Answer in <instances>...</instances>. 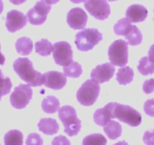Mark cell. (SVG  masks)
<instances>
[{
	"label": "cell",
	"instance_id": "ab89813d",
	"mask_svg": "<svg viewBox=\"0 0 154 145\" xmlns=\"http://www.w3.org/2000/svg\"><path fill=\"white\" fill-rule=\"evenodd\" d=\"M3 9H4L3 2H2V0H0V14H2V12L3 11Z\"/></svg>",
	"mask_w": 154,
	"mask_h": 145
},
{
	"label": "cell",
	"instance_id": "3957f363",
	"mask_svg": "<svg viewBox=\"0 0 154 145\" xmlns=\"http://www.w3.org/2000/svg\"><path fill=\"white\" fill-rule=\"evenodd\" d=\"M103 39V35L97 29H84L75 35V44L79 51H87L91 50Z\"/></svg>",
	"mask_w": 154,
	"mask_h": 145
},
{
	"label": "cell",
	"instance_id": "ffe728a7",
	"mask_svg": "<svg viewBox=\"0 0 154 145\" xmlns=\"http://www.w3.org/2000/svg\"><path fill=\"white\" fill-rule=\"evenodd\" d=\"M42 108L45 113H54L60 108V102L56 97L49 95L42 100Z\"/></svg>",
	"mask_w": 154,
	"mask_h": 145
},
{
	"label": "cell",
	"instance_id": "7bdbcfd3",
	"mask_svg": "<svg viewBox=\"0 0 154 145\" xmlns=\"http://www.w3.org/2000/svg\"><path fill=\"white\" fill-rule=\"evenodd\" d=\"M43 1H44V0H43Z\"/></svg>",
	"mask_w": 154,
	"mask_h": 145
},
{
	"label": "cell",
	"instance_id": "f1b7e54d",
	"mask_svg": "<svg viewBox=\"0 0 154 145\" xmlns=\"http://www.w3.org/2000/svg\"><path fill=\"white\" fill-rule=\"evenodd\" d=\"M0 87L3 88L6 94L11 91V87H12V83H11L10 78L4 77L1 69H0Z\"/></svg>",
	"mask_w": 154,
	"mask_h": 145
},
{
	"label": "cell",
	"instance_id": "9c48e42d",
	"mask_svg": "<svg viewBox=\"0 0 154 145\" xmlns=\"http://www.w3.org/2000/svg\"><path fill=\"white\" fill-rule=\"evenodd\" d=\"M51 9V5L46 3L43 0H41L35 3L33 8L28 11L26 17L31 24L41 25L45 23L47 15Z\"/></svg>",
	"mask_w": 154,
	"mask_h": 145
},
{
	"label": "cell",
	"instance_id": "e575fe53",
	"mask_svg": "<svg viewBox=\"0 0 154 145\" xmlns=\"http://www.w3.org/2000/svg\"><path fill=\"white\" fill-rule=\"evenodd\" d=\"M148 58L151 62L154 63V44L151 45L149 51H148Z\"/></svg>",
	"mask_w": 154,
	"mask_h": 145
},
{
	"label": "cell",
	"instance_id": "6da1fadb",
	"mask_svg": "<svg viewBox=\"0 0 154 145\" xmlns=\"http://www.w3.org/2000/svg\"><path fill=\"white\" fill-rule=\"evenodd\" d=\"M14 71L20 79L30 86H41L44 85V75L33 69L32 61L26 57H19L13 64Z\"/></svg>",
	"mask_w": 154,
	"mask_h": 145
},
{
	"label": "cell",
	"instance_id": "ac0fdd59",
	"mask_svg": "<svg viewBox=\"0 0 154 145\" xmlns=\"http://www.w3.org/2000/svg\"><path fill=\"white\" fill-rule=\"evenodd\" d=\"M15 48L17 53L20 55H28L32 52L33 43L30 38L21 37L16 42Z\"/></svg>",
	"mask_w": 154,
	"mask_h": 145
},
{
	"label": "cell",
	"instance_id": "e0dca14e",
	"mask_svg": "<svg viewBox=\"0 0 154 145\" xmlns=\"http://www.w3.org/2000/svg\"><path fill=\"white\" fill-rule=\"evenodd\" d=\"M39 131L48 135L56 134L59 130V125L57 121L51 118H42L38 123Z\"/></svg>",
	"mask_w": 154,
	"mask_h": 145
},
{
	"label": "cell",
	"instance_id": "484cf974",
	"mask_svg": "<svg viewBox=\"0 0 154 145\" xmlns=\"http://www.w3.org/2000/svg\"><path fill=\"white\" fill-rule=\"evenodd\" d=\"M63 73L66 76L79 78L82 73V66L77 62H72L69 65L63 66Z\"/></svg>",
	"mask_w": 154,
	"mask_h": 145
},
{
	"label": "cell",
	"instance_id": "4316f807",
	"mask_svg": "<svg viewBox=\"0 0 154 145\" xmlns=\"http://www.w3.org/2000/svg\"><path fill=\"white\" fill-rule=\"evenodd\" d=\"M132 26L131 21L128 18H122L119 20L117 23H116L113 27L114 32L118 35H124L125 36L130 29Z\"/></svg>",
	"mask_w": 154,
	"mask_h": 145
},
{
	"label": "cell",
	"instance_id": "b9f144b4",
	"mask_svg": "<svg viewBox=\"0 0 154 145\" xmlns=\"http://www.w3.org/2000/svg\"><path fill=\"white\" fill-rule=\"evenodd\" d=\"M109 2H113V1H116V0H107Z\"/></svg>",
	"mask_w": 154,
	"mask_h": 145
},
{
	"label": "cell",
	"instance_id": "60d3db41",
	"mask_svg": "<svg viewBox=\"0 0 154 145\" xmlns=\"http://www.w3.org/2000/svg\"><path fill=\"white\" fill-rule=\"evenodd\" d=\"M70 1L72 2V3L79 4V3H82V2H85V0H70Z\"/></svg>",
	"mask_w": 154,
	"mask_h": 145
},
{
	"label": "cell",
	"instance_id": "2e32d148",
	"mask_svg": "<svg viewBox=\"0 0 154 145\" xmlns=\"http://www.w3.org/2000/svg\"><path fill=\"white\" fill-rule=\"evenodd\" d=\"M147 10L141 5H131L126 10V17L132 23L142 22L147 17Z\"/></svg>",
	"mask_w": 154,
	"mask_h": 145
},
{
	"label": "cell",
	"instance_id": "d6986e66",
	"mask_svg": "<svg viewBox=\"0 0 154 145\" xmlns=\"http://www.w3.org/2000/svg\"><path fill=\"white\" fill-rule=\"evenodd\" d=\"M103 131L111 140H116L122 134V126L119 122L116 121H110L109 123L103 126Z\"/></svg>",
	"mask_w": 154,
	"mask_h": 145
},
{
	"label": "cell",
	"instance_id": "8992f818",
	"mask_svg": "<svg viewBox=\"0 0 154 145\" xmlns=\"http://www.w3.org/2000/svg\"><path fill=\"white\" fill-rule=\"evenodd\" d=\"M128 42L122 39L112 42L108 49V56L111 63L115 66H125L128 63Z\"/></svg>",
	"mask_w": 154,
	"mask_h": 145
},
{
	"label": "cell",
	"instance_id": "4fadbf2b",
	"mask_svg": "<svg viewBox=\"0 0 154 145\" xmlns=\"http://www.w3.org/2000/svg\"><path fill=\"white\" fill-rule=\"evenodd\" d=\"M115 67L109 63L98 65L91 71V77L99 83H103L109 81L113 76Z\"/></svg>",
	"mask_w": 154,
	"mask_h": 145
},
{
	"label": "cell",
	"instance_id": "7402d4cb",
	"mask_svg": "<svg viewBox=\"0 0 154 145\" xmlns=\"http://www.w3.org/2000/svg\"><path fill=\"white\" fill-rule=\"evenodd\" d=\"M23 133L18 130H11L5 134L4 142L6 145L23 144Z\"/></svg>",
	"mask_w": 154,
	"mask_h": 145
},
{
	"label": "cell",
	"instance_id": "d4e9b609",
	"mask_svg": "<svg viewBox=\"0 0 154 145\" xmlns=\"http://www.w3.org/2000/svg\"><path fill=\"white\" fill-rule=\"evenodd\" d=\"M137 69L140 74L147 76L154 73V63L149 60L148 57H143L139 61Z\"/></svg>",
	"mask_w": 154,
	"mask_h": 145
},
{
	"label": "cell",
	"instance_id": "9a60e30c",
	"mask_svg": "<svg viewBox=\"0 0 154 145\" xmlns=\"http://www.w3.org/2000/svg\"><path fill=\"white\" fill-rule=\"evenodd\" d=\"M115 102H110L104 107L98 109L94 113V121L97 125L104 126L109 123L111 119H114L113 110L115 107Z\"/></svg>",
	"mask_w": 154,
	"mask_h": 145
},
{
	"label": "cell",
	"instance_id": "d6a6232c",
	"mask_svg": "<svg viewBox=\"0 0 154 145\" xmlns=\"http://www.w3.org/2000/svg\"><path fill=\"white\" fill-rule=\"evenodd\" d=\"M143 140L147 145H154V130L146 131L143 134Z\"/></svg>",
	"mask_w": 154,
	"mask_h": 145
},
{
	"label": "cell",
	"instance_id": "f546056e",
	"mask_svg": "<svg viewBox=\"0 0 154 145\" xmlns=\"http://www.w3.org/2000/svg\"><path fill=\"white\" fill-rule=\"evenodd\" d=\"M26 143L27 145H30V144L42 145V143H43V140H42V137H41L39 134H36V133H32V134L28 135Z\"/></svg>",
	"mask_w": 154,
	"mask_h": 145
},
{
	"label": "cell",
	"instance_id": "277c9868",
	"mask_svg": "<svg viewBox=\"0 0 154 145\" xmlns=\"http://www.w3.org/2000/svg\"><path fill=\"white\" fill-rule=\"evenodd\" d=\"M100 85L94 79L86 80L77 91L76 98L83 106H89L94 104L100 94Z\"/></svg>",
	"mask_w": 154,
	"mask_h": 145
},
{
	"label": "cell",
	"instance_id": "1f68e13d",
	"mask_svg": "<svg viewBox=\"0 0 154 145\" xmlns=\"http://www.w3.org/2000/svg\"><path fill=\"white\" fill-rule=\"evenodd\" d=\"M143 90L146 94L154 92V79L146 80L143 84Z\"/></svg>",
	"mask_w": 154,
	"mask_h": 145
},
{
	"label": "cell",
	"instance_id": "8fae6325",
	"mask_svg": "<svg viewBox=\"0 0 154 145\" xmlns=\"http://www.w3.org/2000/svg\"><path fill=\"white\" fill-rule=\"evenodd\" d=\"M26 21L27 17L23 13L17 10H11L7 14L5 25L8 32H15L24 27Z\"/></svg>",
	"mask_w": 154,
	"mask_h": 145
},
{
	"label": "cell",
	"instance_id": "4dcf8cb0",
	"mask_svg": "<svg viewBox=\"0 0 154 145\" xmlns=\"http://www.w3.org/2000/svg\"><path fill=\"white\" fill-rule=\"evenodd\" d=\"M145 113L151 117H154V99L147 100L143 104Z\"/></svg>",
	"mask_w": 154,
	"mask_h": 145
},
{
	"label": "cell",
	"instance_id": "30bf717a",
	"mask_svg": "<svg viewBox=\"0 0 154 145\" xmlns=\"http://www.w3.org/2000/svg\"><path fill=\"white\" fill-rule=\"evenodd\" d=\"M85 8L97 20H105L110 14V7L106 0H85Z\"/></svg>",
	"mask_w": 154,
	"mask_h": 145
},
{
	"label": "cell",
	"instance_id": "603a6c76",
	"mask_svg": "<svg viewBox=\"0 0 154 145\" xmlns=\"http://www.w3.org/2000/svg\"><path fill=\"white\" fill-rule=\"evenodd\" d=\"M124 37L128 41V44H129L130 45H139L143 39V35H142L141 32L134 25H132L130 30Z\"/></svg>",
	"mask_w": 154,
	"mask_h": 145
},
{
	"label": "cell",
	"instance_id": "f35d334b",
	"mask_svg": "<svg viewBox=\"0 0 154 145\" xmlns=\"http://www.w3.org/2000/svg\"><path fill=\"white\" fill-rule=\"evenodd\" d=\"M5 91L3 90V88H2V87H0V100H1V99H2V97L3 95H5Z\"/></svg>",
	"mask_w": 154,
	"mask_h": 145
},
{
	"label": "cell",
	"instance_id": "5b68a950",
	"mask_svg": "<svg viewBox=\"0 0 154 145\" xmlns=\"http://www.w3.org/2000/svg\"><path fill=\"white\" fill-rule=\"evenodd\" d=\"M114 119L128 124L131 127H137L141 123V115L128 105L116 103L113 110Z\"/></svg>",
	"mask_w": 154,
	"mask_h": 145
},
{
	"label": "cell",
	"instance_id": "7c38bea8",
	"mask_svg": "<svg viewBox=\"0 0 154 145\" xmlns=\"http://www.w3.org/2000/svg\"><path fill=\"white\" fill-rule=\"evenodd\" d=\"M88 15L80 8H72L66 16L68 25L73 29H82L86 26Z\"/></svg>",
	"mask_w": 154,
	"mask_h": 145
},
{
	"label": "cell",
	"instance_id": "52a82bcc",
	"mask_svg": "<svg viewBox=\"0 0 154 145\" xmlns=\"http://www.w3.org/2000/svg\"><path fill=\"white\" fill-rule=\"evenodd\" d=\"M32 97V90L29 85L20 84L16 87L10 96V101L15 109H23L29 103Z\"/></svg>",
	"mask_w": 154,
	"mask_h": 145
},
{
	"label": "cell",
	"instance_id": "836d02e7",
	"mask_svg": "<svg viewBox=\"0 0 154 145\" xmlns=\"http://www.w3.org/2000/svg\"><path fill=\"white\" fill-rule=\"evenodd\" d=\"M65 144V143H67L69 144V141L63 136H58V137H54V140L52 141V144Z\"/></svg>",
	"mask_w": 154,
	"mask_h": 145
},
{
	"label": "cell",
	"instance_id": "7a4b0ae2",
	"mask_svg": "<svg viewBox=\"0 0 154 145\" xmlns=\"http://www.w3.org/2000/svg\"><path fill=\"white\" fill-rule=\"evenodd\" d=\"M58 117L64 126V131L70 137L76 135L81 130V121L77 118L74 107L66 105L59 108Z\"/></svg>",
	"mask_w": 154,
	"mask_h": 145
},
{
	"label": "cell",
	"instance_id": "cb8c5ba5",
	"mask_svg": "<svg viewBox=\"0 0 154 145\" xmlns=\"http://www.w3.org/2000/svg\"><path fill=\"white\" fill-rule=\"evenodd\" d=\"M35 52L41 56H48L53 51V45L47 39H41L35 44Z\"/></svg>",
	"mask_w": 154,
	"mask_h": 145
},
{
	"label": "cell",
	"instance_id": "5bb4252c",
	"mask_svg": "<svg viewBox=\"0 0 154 145\" xmlns=\"http://www.w3.org/2000/svg\"><path fill=\"white\" fill-rule=\"evenodd\" d=\"M44 75V85L47 88L60 90L66 84V77L63 73L57 71H49Z\"/></svg>",
	"mask_w": 154,
	"mask_h": 145
},
{
	"label": "cell",
	"instance_id": "ba28073f",
	"mask_svg": "<svg viewBox=\"0 0 154 145\" xmlns=\"http://www.w3.org/2000/svg\"><path fill=\"white\" fill-rule=\"evenodd\" d=\"M53 58L57 65L66 66L72 62V50L68 42L62 41L54 44Z\"/></svg>",
	"mask_w": 154,
	"mask_h": 145
},
{
	"label": "cell",
	"instance_id": "74e56055",
	"mask_svg": "<svg viewBox=\"0 0 154 145\" xmlns=\"http://www.w3.org/2000/svg\"><path fill=\"white\" fill-rule=\"evenodd\" d=\"M46 3L49 4V5H52V4H55L58 2L60 0H44Z\"/></svg>",
	"mask_w": 154,
	"mask_h": 145
},
{
	"label": "cell",
	"instance_id": "83f0119b",
	"mask_svg": "<svg viewBox=\"0 0 154 145\" xmlns=\"http://www.w3.org/2000/svg\"><path fill=\"white\" fill-rule=\"evenodd\" d=\"M82 143L86 144L104 145L106 143V139L100 134H92L86 136L82 140Z\"/></svg>",
	"mask_w": 154,
	"mask_h": 145
},
{
	"label": "cell",
	"instance_id": "44dd1931",
	"mask_svg": "<svg viewBox=\"0 0 154 145\" xmlns=\"http://www.w3.org/2000/svg\"><path fill=\"white\" fill-rule=\"evenodd\" d=\"M134 79V71L129 66L120 68L116 73V80L120 85H128Z\"/></svg>",
	"mask_w": 154,
	"mask_h": 145
},
{
	"label": "cell",
	"instance_id": "8d00e7d4",
	"mask_svg": "<svg viewBox=\"0 0 154 145\" xmlns=\"http://www.w3.org/2000/svg\"><path fill=\"white\" fill-rule=\"evenodd\" d=\"M0 50H1V45H0ZM5 58L4 57L3 54H2V52L0 51V65H3L5 63Z\"/></svg>",
	"mask_w": 154,
	"mask_h": 145
},
{
	"label": "cell",
	"instance_id": "d590c367",
	"mask_svg": "<svg viewBox=\"0 0 154 145\" xmlns=\"http://www.w3.org/2000/svg\"><path fill=\"white\" fill-rule=\"evenodd\" d=\"M9 1L11 2V3L14 4V5H20V4H22V3H23V2H26V0H9Z\"/></svg>",
	"mask_w": 154,
	"mask_h": 145
}]
</instances>
